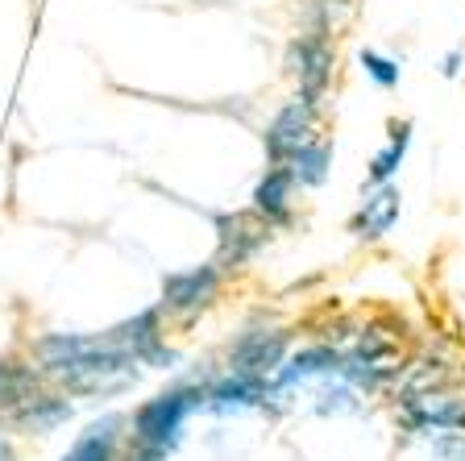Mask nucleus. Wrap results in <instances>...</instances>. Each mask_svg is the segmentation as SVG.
Segmentation results:
<instances>
[{
	"label": "nucleus",
	"instance_id": "f257e3e1",
	"mask_svg": "<svg viewBox=\"0 0 465 461\" xmlns=\"http://www.w3.org/2000/svg\"><path fill=\"white\" fill-rule=\"evenodd\" d=\"M203 407V383H174L166 391L150 395L134 407L129 416V441L134 449L154 453V457H171L183 445V428L195 412Z\"/></svg>",
	"mask_w": 465,
	"mask_h": 461
},
{
	"label": "nucleus",
	"instance_id": "f03ea898",
	"mask_svg": "<svg viewBox=\"0 0 465 461\" xmlns=\"http://www.w3.org/2000/svg\"><path fill=\"white\" fill-rule=\"evenodd\" d=\"M221 287H224V270L216 266V262L171 270V275H163V299H158V307H163L166 320L192 325L195 316H203V312L216 304Z\"/></svg>",
	"mask_w": 465,
	"mask_h": 461
},
{
	"label": "nucleus",
	"instance_id": "7ed1b4c3",
	"mask_svg": "<svg viewBox=\"0 0 465 461\" xmlns=\"http://www.w3.org/2000/svg\"><path fill=\"white\" fill-rule=\"evenodd\" d=\"M108 341L121 346L137 366H145V370H174V366H179V349L166 346L163 307H145V312H137V316L113 325L108 328Z\"/></svg>",
	"mask_w": 465,
	"mask_h": 461
},
{
	"label": "nucleus",
	"instance_id": "20e7f679",
	"mask_svg": "<svg viewBox=\"0 0 465 461\" xmlns=\"http://www.w3.org/2000/svg\"><path fill=\"white\" fill-rule=\"evenodd\" d=\"M287 354H291L287 328H245L224 349V370H237V375L266 378L271 383L279 375V366L287 362Z\"/></svg>",
	"mask_w": 465,
	"mask_h": 461
},
{
	"label": "nucleus",
	"instance_id": "39448f33",
	"mask_svg": "<svg viewBox=\"0 0 465 461\" xmlns=\"http://www.w3.org/2000/svg\"><path fill=\"white\" fill-rule=\"evenodd\" d=\"M216 266L229 275V270H242L245 262H253L262 254V246L271 241V225L262 221L253 208L245 212H216Z\"/></svg>",
	"mask_w": 465,
	"mask_h": 461
},
{
	"label": "nucleus",
	"instance_id": "423d86ee",
	"mask_svg": "<svg viewBox=\"0 0 465 461\" xmlns=\"http://www.w3.org/2000/svg\"><path fill=\"white\" fill-rule=\"evenodd\" d=\"M316 137H320V105H308L303 96H295L274 113V121L266 125L262 142H266V158H271V163H291V158L308 142H316Z\"/></svg>",
	"mask_w": 465,
	"mask_h": 461
},
{
	"label": "nucleus",
	"instance_id": "0eeeda50",
	"mask_svg": "<svg viewBox=\"0 0 465 461\" xmlns=\"http://www.w3.org/2000/svg\"><path fill=\"white\" fill-rule=\"evenodd\" d=\"M287 75L300 84V96L320 105L332 87V46L324 34H303L287 46Z\"/></svg>",
	"mask_w": 465,
	"mask_h": 461
},
{
	"label": "nucleus",
	"instance_id": "6e6552de",
	"mask_svg": "<svg viewBox=\"0 0 465 461\" xmlns=\"http://www.w3.org/2000/svg\"><path fill=\"white\" fill-rule=\"evenodd\" d=\"M274 386L266 378H250L237 375V370H224V375L208 378L203 383V407L213 416H242V412H258V407H271Z\"/></svg>",
	"mask_w": 465,
	"mask_h": 461
},
{
	"label": "nucleus",
	"instance_id": "1a4fd4ad",
	"mask_svg": "<svg viewBox=\"0 0 465 461\" xmlns=\"http://www.w3.org/2000/svg\"><path fill=\"white\" fill-rule=\"evenodd\" d=\"M295 175H291L287 163H271L266 175L253 183L250 192V208L258 212L262 221L271 225V229H287L291 216H295Z\"/></svg>",
	"mask_w": 465,
	"mask_h": 461
},
{
	"label": "nucleus",
	"instance_id": "9d476101",
	"mask_svg": "<svg viewBox=\"0 0 465 461\" xmlns=\"http://www.w3.org/2000/svg\"><path fill=\"white\" fill-rule=\"evenodd\" d=\"M399 212H403V195H399L395 183L366 187L358 212L349 216V233H353V241H382L391 229H395Z\"/></svg>",
	"mask_w": 465,
	"mask_h": 461
},
{
	"label": "nucleus",
	"instance_id": "9b49d317",
	"mask_svg": "<svg viewBox=\"0 0 465 461\" xmlns=\"http://www.w3.org/2000/svg\"><path fill=\"white\" fill-rule=\"evenodd\" d=\"M341 370V349L329 346V341H316V346H303L295 354H287V362L279 366V375L271 378L274 395L291 391V386L303 383H320V378H332Z\"/></svg>",
	"mask_w": 465,
	"mask_h": 461
},
{
	"label": "nucleus",
	"instance_id": "f8f14e48",
	"mask_svg": "<svg viewBox=\"0 0 465 461\" xmlns=\"http://www.w3.org/2000/svg\"><path fill=\"white\" fill-rule=\"evenodd\" d=\"M71 416H75L71 395L46 383L25 407H21L17 416H13L9 424H5V428H17V433H25V436H50V433H58V428H63Z\"/></svg>",
	"mask_w": 465,
	"mask_h": 461
},
{
	"label": "nucleus",
	"instance_id": "ddd939ff",
	"mask_svg": "<svg viewBox=\"0 0 465 461\" xmlns=\"http://www.w3.org/2000/svg\"><path fill=\"white\" fill-rule=\"evenodd\" d=\"M125 428H129V416L108 412L104 420L87 424V433H79V441L71 445L58 461H121L125 441H129Z\"/></svg>",
	"mask_w": 465,
	"mask_h": 461
},
{
	"label": "nucleus",
	"instance_id": "4468645a",
	"mask_svg": "<svg viewBox=\"0 0 465 461\" xmlns=\"http://www.w3.org/2000/svg\"><path fill=\"white\" fill-rule=\"evenodd\" d=\"M42 386L46 375L29 357H0V424H9Z\"/></svg>",
	"mask_w": 465,
	"mask_h": 461
},
{
	"label": "nucleus",
	"instance_id": "2eb2a0df",
	"mask_svg": "<svg viewBox=\"0 0 465 461\" xmlns=\"http://www.w3.org/2000/svg\"><path fill=\"white\" fill-rule=\"evenodd\" d=\"M96 333H42L29 341V362L38 366L42 375H58L63 366H71L87 346H92Z\"/></svg>",
	"mask_w": 465,
	"mask_h": 461
},
{
	"label": "nucleus",
	"instance_id": "dca6fc26",
	"mask_svg": "<svg viewBox=\"0 0 465 461\" xmlns=\"http://www.w3.org/2000/svg\"><path fill=\"white\" fill-rule=\"evenodd\" d=\"M407 145H411V121H391L387 145H382L366 166V187H382V183L395 179L399 166H403V158H407Z\"/></svg>",
	"mask_w": 465,
	"mask_h": 461
},
{
	"label": "nucleus",
	"instance_id": "f3484780",
	"mask_svg": "<svg viewBox=\"0 0 465 461\" xmlns=\"http://www.w3.org/2000/svg\"><path fill=\"white\" fill-rule=\"evenodd\" d=\"M287 166H291V175H295L300 187H324V183H329V171H332V145L324 142V137H316V142L303 145Z\"/></svg>",
	"mask_w": 465,
	"mask_h": 461
},
{
	"label": "nucleus",
	"instance_id": "a211bd4d",
	"mask_svg": "<svg viewBox=\"0 0 465 461\" xmlns=\"http://www.w3.org/2000/svg\"><path fill=\"white\" fill-rule=\"evenodd\" d=\"M358 386H349L341 375L332 378H320V391H316V412L320 416H345V412H358L361 399H358Z\"/></svg>",
	"mask_w": 465,
	"mask_h": 461
},
{
	"label": "nucleus",
	"instance_id": "6ab92c4d",
	"mask_svg": "<svg viewBox=\"0 0 465 461\" xmlns=\"http://www.w3.org/2000/svg\"><path fill=\"white\" fill-rule=\"evenodd\" d=\"M358 63H361V71L374 79V87H382V92L399 87V79H403V67H399V58L378 55V50H370V46L358 55Z\"/></svg>",
	"mask_w": 465,
	"mask_h": 461
},
{
	"label": "nucleus",
	"instance_id": "aec40b11",
	"mask_svg": "<svg viewBox=\"0 0 465 461\" xmlns=\"http://www.w3.org/2000/svg\"><path fill=\"white\" fill-rule=\"evenodd\" d=\"M461 63H465V50H461V46H453V50L445 55V75H449V79H457V75H461Z\"/></svg>",
	"mask_w": 465,
	"mask_h": 461
},
{
	"label": "nucleus",
	"instance_id": "412c9836",
	"mask_svg": "<svg viewBox=\"0 0 465 461\" xmlns=\"http://www.w3.org/2000/svg\"><path fill=\"white\" fill-rule=\"evenodd\" d=\"M0 461H17V441L9 436L5 424H0Z\"/></svg>",
	"mask_w": 465,
	"mask_h": 461
},
{
	"label": "nucleus",
	"instance_id": "4be33fe9",
	"mask_svg": "<svg viewBox=\"0 0 465 461\" xmlns=\"http://www.w3.org/2000/svg\"><path fill=\"white\" fill-rule=\"evenodd\" d=\"M121 461H163V457H154V453H142V449H134V445H125Z\"/></svg>",
	"mask_w": 465,
	"mask_h": 461
},
{
	"label": "nucleus",
	"instance_id": "5701e85b",
	"mask_svg": "<svg viewBox=\"0 0 465 461\" xmlns=\"http://www.w3.org/2000/svg\"><path fill=\"white\" fill-rule=\"evenodd\" d=\"M461 433H465V424H461Z\"/></svg>",
	"mask_w": 465,
	"mask_h": 461
}]
</instances>
